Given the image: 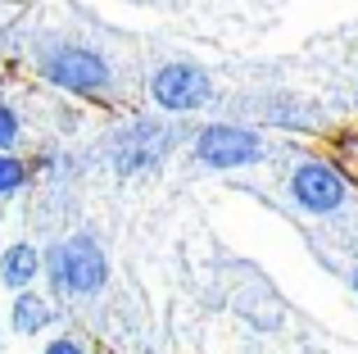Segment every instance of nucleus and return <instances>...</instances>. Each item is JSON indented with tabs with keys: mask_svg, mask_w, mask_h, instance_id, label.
Masks as SVG:
<instances>
[{
	"mask_svg": "<svg viewBox=\"0 0 358 354\" xmlns=\"http://www.w3.org/2000/svg\"><path fill=\"white\" fill-rule=\"evenodd\" d=\"M41 273L50 277V286L69 300H87V295H100L109 282V255L96 236L78 232V236L55 241L41 255Z\"/></svg>",
	"mask_w": 358,
	"mask_h": 354,
	"instance_id": "nucleus-1",
	"label": "nucleus"
},
{
	"mask_svg": "<svg viewBox=\"0 0 358 354\" xmlns=\"http://www.w3.org/2000/svg\"><path fill=\"white\" fill-rule=\"evenodd\" d=\"M36 69L50 87L73 91V96H105L114 87V69L100 50L78 41H50L41 55H36Z\"/></svg>",
	"mask_w": 358,
	"mask_h": 354,
	"instance_id": "nucleus-2",
	"label": "nucleus"
},
{
	"mask_svg": "<svg viewBox=\"0 0 358 354\" xmlns=\"http://www.w3.org/2000/svg\"><path fill=\"white\" fill-rule=\"evenodd\" d=\"M150 100L164 114H195L213 100V78L191 59H168L150 78Z\"/></svg>",
	"mask_w": 358,
	"mask_h": 354,
	"instance_id": "nucleus-3",
	"label": "nucleus"
},
{
	"mask_svg": "<svg viewBox=\"0 0 358 354\" xmlns=\"http://www.w3.org/2000/svg\"><path fill=\"white\" fill-rule=\"evenodd\" d=\"M173 146H177V136L168 132L164 123H155V118H136V123H127L114 136L109 160H114V169L122 177H136V173H155L159 164L168 160Z\"/></svg>",
	"mask_w": 358,
	"mask_h": 354,
	"instance_id": "nucleus-4",
	"label": "nucleus"
},
{
	"mask_svg": "<svg viewBox=\"0 0 358 354\" xmlns=\"http://www.w3.org/2000/svg\"><path fill=\"white\" fill-rule=\"evenodd\" d=\"M195 160L204 169H245L263 160V136L236 123H209L195 132Z\"/></svg>",
	"mask_w": 358,
	"mask_h": 354,
	"instance_id": "nucleus-5",
	"label": "nucleus"
},
{
	"mask_svg": "<svg viewBox=\"0 0 358 354\" xmlns=\"http://www.w3.org/2000/svg\"><path fill=\"white\" fill-rule=\"evenodd\" d=\"M290 195H295V204L308 209V213H336L345 204V195H350V186H345V177L336 173L331 164L304 160L290 173Z\"/></svg>",
	"mask_w": 358,
	"mask_h": 354,
	"instance_id": "nucleus-6",
	"label": "nucleus"
},
{
	"mask_svg": "<svg viewBox=\"0 0 358 354\" xmlns=\"http://www.w3.org/2000/svg\"><path fill=\"white\" fill-rule=\"evenodd\" d=\"M41 277V250L27 246V241H18V246L0 250V286L5 291H32V282Z\"/></svg>",
	"mask_w": 358,
	"mask_h": 354,
	"instance_id": "nucleus-7",
	"label": "nucleus"
},
{
	"mask_svg": "<svg viewBox=\"0 0 358 354\" xmlns=\"http://www.w3.org/2000/svg\"><path fill=\"white\" fill-rule=\"evenodd\" d=\"M50 318H55V313H50V304H45V295H36V291H18L14 295V332H18V337L41 332Z\"/></svg>",
	"mask_w": 358,
	"mask_h": 354,
	"instance_id": "nucleus-8",
	"label": "nucleus"
},
{
	"mask_svg": "<svg viewBox=\"0 0 358 354\" xmlns=\"http://www.w3.org/2000/svg\"><path fill=\"white\" fill-rule=\"evenodd\" d=\"M27 164L18 160V155H0V200H5V195H14V191H23L27 186Z\"/></svg>",
	"mask_w": 358,
	"mask_h": 354,
	"instance_id": "nucleus-9",
	"label": "nucleus"
},
{
	"mask_svg": "<svg viewBox=\"0 0 358 354\" xmlns=\"http://www.w3.org/2000/svg\"><path fill=\"white\" fill-rule=\"evenodd\" d=\"M18 136H23V127H18V114L9 100H0V155H9L18 146Z\"/></svg>",
	"mask_w": 358,
	"mask_h": 354,
	"instance_id": "nucleus-10",
	"label": "nucleus"
},
{
	"mask_svg": "<svg viewBox=\"0 0 358 354\" xmlns=\"http://www.w3.org/2000/svg\"><path fill=\"white\" fill-rule=\"evenodd\" d=\"M45 354H87V350H82V341L59 337V341H50V346H45Z\"/></svg>",
	"mask_w": 358,
	"mask_h": 354,
	"instance_id": "nucleus-11",
	"label": "nucleus"
},
{
	"mask_svg": "<svg viewBox=\"0 0 358 354\" xmlns=\"http://www.w3.org/2000/svg\"><path fill=\"white\" fill-rule=\"evenodd\" d=\"M354 291H358V268H354Z\"/></svg>",
	"mask_w": 358,
	"mask_h": 354,
	"instance_id": "nucleus-12",
	"label": "nucleus"
},
{
	"mask_svg": "<svg viewBox=\"0 0 358 354\" xmlns=\"http://www.w3.org/2000/svg\"><path fill=\"white\" fill-rule=\"evenodd\" d=\"M141 354H155V350H141Z\"/></svg>",
	"mask_w": 358,
	"mask_h": 354,
	"instance_id": "nucleus-13",
	"label": "nucleus"
}]
</instances>
